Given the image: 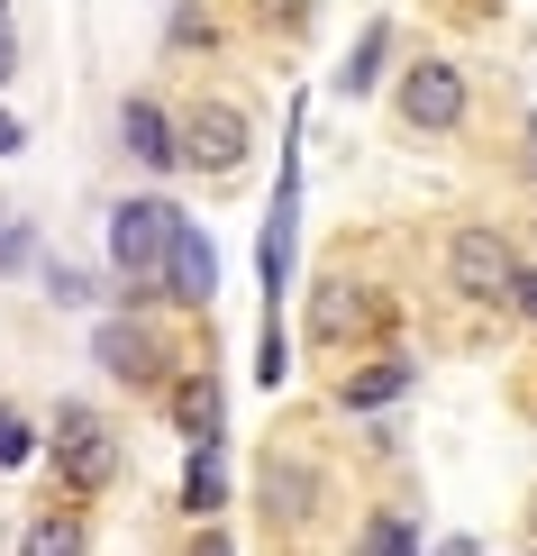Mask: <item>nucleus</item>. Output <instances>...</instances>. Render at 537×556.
Returning a JSON list of instances; mask_svg holds the SVG:
<instances>
[{
	"mask_svg": "<svg viewBox=\"0 0 537 556\" xmlns=\"http://www.w3.org/2000/svg\"><path fill=\"white\" fill-rule=\"evenodd\" d=\"M0 28H10V0H0Z\"/></svg>",
	"mask_w": 537,
	"mask_h": 556,
	"instance_id": "a878e982",
	"label": "nucleus"
},
{
	"mask_svg": "<svg viewBox=\"0 0 537 556\" xmlns=\"http://www.w3.org/2000/svg\"><path fill=\"white\" fill-rule=\"evenodd\" d=\"M301 329H310L319 346H365V338H383L392 329V301L356 283V274H319L310 283V311H301Z\"/></svg>",
	"mask_w": 537,
	"mask_h": 556,
	"instance_id": "39448f33",
	"label": "nucleus"
},
{
	"mask_svg": "<svg viewBox=\"0 0 537 556\" xmlns=\"http://www.w3.org/2000/svg\"><path fill=\"white\" fill-rule=\"evenodd\" d=\"M292 228H301V155H283V182H273V211H265V292L283 311V274H292Z\"/></svg>",
	"mask_w": 537,
	"mask_h": 556,
	"instance_id": "9b49d317",
	"label": "nucleus"
},
{
	"mask_svg": "<svg viewBox=\"0 0 537 556\" xmlns=\"http://www.w3.org/2000/svg\"><path fill=\"white\" fill-rule=\"evenodd\" d=\"M155 283H165V301H182V311H209V301H219V247H209L192 219H174V247H165V274H155Z\"/></svg>",
	"mask_w": 537,
	"mask_h": 556,
	"instance_id": "1a4fd4ad",
	"label": "nucleus"
},
{
	"mask_svg": "<svg viewBox=\"0 0 537 556\" xmlns=\"http://www.w3.org/2000/svg\"><path fill=\"white\" fill-rule=\"evenodd\" d=\"M319 502H329V475H319L310 456L273 447L265 466H255V511H265L273 529H310V520H319Z\"/></svg>",
	"mask_w": 537,
	"mask_h": 556,
	"instance_id": "6e6552de",
	"label": "nucleus"
},
{
	"mask_svg": "<svg viewBox=\"0 0 537 556\" xmlns=\"http://www.w3.org/2000/svg\"><path fill=\"white\" fill-rule=\"evenodd\" d=\"M228 502V466H219V447H192V466H182V511L209 520Z\"/></svg>",
	"mask_w": 537,
	"mask_h": 556,
	"instance_id": "2eb2a0df",
	"label": "nucleus"
},
{
	"mask_svg": "<svg viewBox=\"0 0 537 556\" xmlns=\"http://www.w3.org/2000/svg\"><path fill=\"white\" fill-rule=\"evenodd\" d=\"M510 311H520L528 329H537V265H520V283H510Z\"/></svg>",
	"mask_w": 537,
	"mask_h": 556,
	"instance_id": "6ab92c4d",
	"label": "nucleus"
},
{
	"mask_svg": "<svg viewBox=\"0 0 537 556\" xmlns=\"http://www.w3.org/2000/svg\"><path fill=\"white\" fill-rule=\"evenodd\" d=\"M18 147H28V128H18L10 110H0V155H18Z\"/></svg>",
	"mask_w": 537,
	"mask_h": 556,
	"instance_id": "aec40b11",
	"label": "nucleus"
},
{
	"mask_svg": "<svg viewBox=\"0 0 537 556\" xmlns=\"http://www.w3.org/2000/svg\"><path fill=\"white\" fill-rule=\"evenodd\" d=\"M18 556H91V529H82V502H46V511L18 529Z\"/></svg>",
	"mask_w": 537,
	"mask_h": 556,
	"instance_id": "ddd939ff",
	"label": "nucleus"
},
{
	"mask_svg": "<svg viewBox=\"0 0 537 556\" xmlns=\"http://www.w3.org/2000/svg\"><path fill=\"white\" fill-rule=\"evenodd\" d=\"M437 556H483V547H474V539H447V547H437Z\"/></svg>",
	"mask_w": 537,
	"mask_h": 556,
	"instance_id": "b1692460",
	"label": "nucleus"
},
{
	"mask_svg": "<svg viewBox=\"0 0 537 556\" xmlns=\"http://www.w3.org/2000/svg\"><path fill=\"white\" fill-rule=\"evenodd\" d=\"M174 429L192 438V447H219V429H228V383L209 375V365L174 375Z\"/></svg>",
	"mask_w": 537,
	"mask_h": 556,
	"instance_id": "9d476101",
	"label": "nucleus"
},
{
	"mask_svg": "<svg viewBox=\"0 0 537 556\" xmlns=\"http://www.w3.org/2000/svg\"><path fill=\"white\" fill-rule=\"evenodd\" d=\"M10 64H18V46H10V28H0V83H10Z\"/></svg>",
	"mask_w": 537,
	"mask_h": 556,
	"instance_id": "4be33fe9",
	"label": "nucleus"
},
{
	"mask_svg": "<svg viewBox=\"0 0 537 556\" xmlns=\"http://www.w3.org/2000/svg\"><path fill=\"white\" fill-rule=\"evenodd\" d=\"M28 456H37V429L18 420L10 402H0V466H28Z\"/></svg>",
	"mask_w": 537,
	"mask_h": 556,
	"instance_id": "a211bd4d",
	"label": "nucleus"
},
{
	"mask_svg": "<svg viewBox=\"0 0 537 556\" xmlns=\"http://www.w3.org/2000/svg\"><path fill=\"white\" fill-rule=\"evenodd\" d=\"M119 137H128V155H137L146 174H174V165H182V155H174V119H165V101H146V91L119 110Z\"/></svg>",
	"mask_w": 537,
	"mask_h": 556,
	"instance_id": "f8f14e48",
	"label": "nucleus"
},
{
	"mask_svg": "<svg viewBox=\"0 0 537 556\" xmlns=\"http://www.w3.org/2000/svg\"><path fill=\"white\" fill-rule=\"evenodd\" d=\"M174 201H155V192H137L110 211V265H119V283H128V311H146V301H165V247H174Z\"/></svg>",
	"mask_w": 537,
	"mask_h": 556,
	"instance_id": "f257e3e1",
	"label": "nucleus"
},
{
	"mask_svg": "<svg viewBox=\"0 0 537 556\" xmlns=\"http://www.w3.org/2000/svg\"><path fill=\"white\" fill-rule=\"evenodd\" d=\"M356 556H419V529H410L401 511H373L365 539H356Z\"/></svg>",
	"mask_w": 537,
	"mask_h": 556,
	"instance_id": "f3484780",
	"label": "nucleus"
},
{
	"mask_svg": "<svg viewBox=\"0 0 537 556\" xmlns=\"http://www.w3.org/2000/svg\"><path fill=\"white\" fill-rule=\"evenodd\" d=\"M447 10H456V18H483V10H493V0H447Z\"/></svg>",
	"mask_w": 537,
	"mask_h": 556,
	"instance_id": "5701e85b",
	"label": "nucleus"
},
{
	"mask_svg": "<svg viewBox=\"0 0 537 556\" xmlns=\"http://www.w3.org/2000/svg\"><path fill=\"white\" fill-rule=\"evenodd\" d=\"M447 283H456L464 301H501V311H510V283H520V247H510L501 228L464 219L456 238H447Z\"/></svg>",
	"mask_w": 537,
	"mask_h": 556,
	"instance_id": "423d86ee",
	"label": "nucleus"
},
{
	"mask_svg": "<svg viewBox=\"0 0 537 556\" xmlns=\"http://www.w3.org/2000/svg\"><path fill=\"white\" fill-rule=\"evenodd\" d=\"M383 55H392V28L373 18V28L356 37V55H346V74H337V91H346V101H365V91L383 83Z\"/></svg>",
	"mask_w": 537,
	"mask_h": 556,
	"instance_id": "dca6fc26",
	"label": "nucleus"
},
{
	"mask_svg": "<svg viewBox=\"0 0 537 556\" xmlns=\"http://www.w3.org/2000/svg\"><path fill=\"white\" fill-rule=\"evenodd\" d=\"M246 147H255V119H246L238 101H192V110L174 119V155H182L192 174H209V182L238 174V165H246Z\"/></svg>",
	"mask_w": 537,
	"mask_h": 556,
	"instance_id": "20e7f679",
	"label": "nucleus"
},
{
	"mask_svg": "<svg viewBox=\"0 0 537 556\" xmlns=\"http://www.w3.org/2000/svg\"><path fill=\"white\" fill-rule=\"evenodd\" d=\"M192 556H238V547H228L219 529H201V539H192Z\"/></svg>",
	"mask_w": 537,
	"mask_h": 556,
	"instance_id": "412c9836",
	"label": "nucleus"
},
{
	"mask_svg": "<svg viewBox=\"0 0 537 556\" xmlns=\"http://www.w3.org/2000/svg\"><path fill=\"white\" fill-rule=\"evenodd\" d=\"M46 456H55L64 502H91V493H110V483H119V438H110V420H101L91 402H64V410H55Z\"/></svg>",
	"mask_w": 537,
	"mask_h": 556,
	"instance_id": "f03ea898",
	"label": "nucleus"
},
{
	"mask_svg": "<svg viewBox=\"0 0 537 556\" xmlns=\"http://www.w3.org/2000/svg\"><path fill=\"white\" fill-rule=\"evenodd\" d=\"M91 356L110 365V375L119 383H137V392H155V383H174V346H165V329H146V319L137 311H119V319H101V329H91Z\"/></svg>",
	"mask_w": 537,
	"mask_h": 556,
	"instance_id": "0eeeda50",
	"label": "nucleus"
},
{
	"mask_svg": "<svg viewBox=\"0 0 537 556\" xmlns=\"http://www.w3.org/2000/svg\"><path fill=\"white\" fill-rule=\"evenodd\" d=\"M410 383H419V365H410V356H373L365 375H346V383H337V410H383V402H401Z\"/></svg>",
	"mask_w": 537,
	"mask_h": 556,
	"instance_id": "4468645a",
	"label": "nucleus"
},
{
	"mask_svg": "<svg viewBox=\"0 0 537 556\" xmlns=\"http://www.w3.org/2000/svg\"><path fill=\"white\" fill-rule=\"evenodd\" d=\"M464 110H474V91H464V64H447V55H419L392 83V119L410 137H447V128H464Z\"/></svg>",
	"mask_w": 537,
	"mask_h": 556,
	"instance_id": "7ed1b4c3",
	"label": "nucleus"
},
{
	"mask_svg": "<svg viewBox=\"0 0 537 556\" xmlns=\"http://www.w3.org/2000/svg\"><path fill=\"white\" fill-rule=\"evenodd\" d=\"M528 165H537V119H528Z\"/></svg>",
	"mask_w": 537,
	"mask_h": 556,
	"instance_id": "393cba45",
	"label": "nucleus"
}]
</instances>
